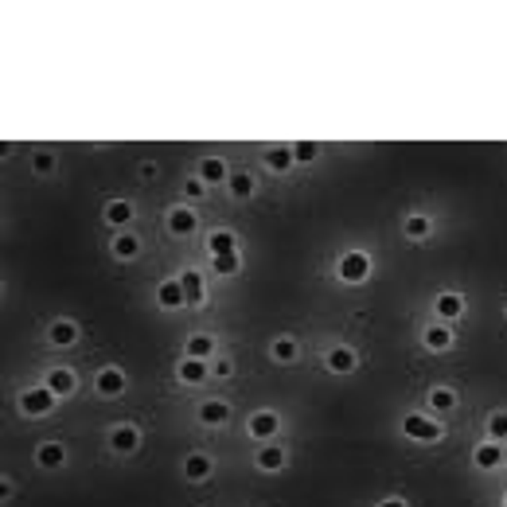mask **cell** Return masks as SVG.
Segmentation results:
<instances>
[{
    "label": "cell",
    "mask_w": 507,
    "mask_h": 507,
    "mask_svg": "<svg viewBox=\"0 0 507 507\" xmlns=\"http://www.w3.org/2000/svg\"><path fill=\"white\" fill-rule=\"evenodd\" d=\"M434 309H437V317H441L445 324H449V320H461V312H464V297H461V293H441V297H437Z\"/></svg>",
    "instance_id": "cell-16"
},
{
    "label": "cell",
    "mask_w": 507,
    "mask_h": 507,
    "mask_svg": "<svg viewBox=\"0 0 507 507\" xmlns=\"http://www.w3.org/2000/svg\"><path fill=\"white\" fill-rule=\"evenodd\" d=\"M47 339H51L55 347H71L74 339H78V324H74V320H51Z\"/></svg>",
    "instance_id": "cell-13"
},
{
    "label": "cell",
    "mask_w": 507,
    "mask_h": 507,
    "mask_svg": "<svg viewBox=\"0 0 507 507\" xmlns=\"http://www.w3.org/2000/svg\"><path fill=\"white\" fill-rule=\"evenodd\" d=\"M270 355H273L277 363H293V359H297V339H293V336H281V339H273Z\"/></svg>",
    "instance_id": "cell-26"
},
{
    "label": "cell",
    "mask_w": 507,
    "mask_h": 507,
    "mask_svg": "<svg viewBox=\"0 0 507 507\" xmlns=\"http://www.w3.org/2000/svg\"><path fill=\"white\" fill-rule=\"evenodd\" d=\"M355 367H359V355H355L352 347H332L328 352V371L332 375H352Z\"/></svg>",
    "instance_id": "cell-9"
},
{
    "label": "cell",
    "mask_w": 507,
    "mask_h": 507,
    "mask_svg": "<svg viewBox=\"0 0 507 507\" xmlns=\"http://www.w3.org/2000/svg\"><path fill=\"white\" fill-rule=\"evenodd\" d=\"M140 445V429L137 426H113L110 429V449L113 453H137Z\"/></svg>",
    "instance_id": "cell-7"
},
{
    "label": "cell",
    "mask_w": 507,
    "mask_h": 507,
    "mask_svg": "<svg viewBox=\"0 0 507 507\" xmlns=\"http://www.w3.org/2000/svg\"><path fill=\"white\" fill-rule=\"evenodd\" d=\"M285 461H289L285 445H262V449H257V468H262V472H281V468H285Z\"/></svg>",
    "instance_id": "cell-11"
},
{
    "label": "cell",
    "mask_w": 507,
    "mask_h": 507,
    "mask_svg": "<svg viewBox=\"0 0 507 507\" xmlns=\"http://www.w3.org/2000/svg\"><path fill=\"white\" fill-rule=\"evenodd\" d=\"M379 507H406V500H398V496H390V500H382Z\"/></svg>",
    "instance_id": "cell-37"
},
{
    "label": "cell",
    "mask_w": 507,
    "mask_h": 507,
    "mask_svg": "<svg viewBox=\"0 0 507 507\" xmlns=\"http://www.w3.org/2000/svg\"><path fill=\"white\" fill-rule=\"evenodd\" d=\"M31 168H36L39 176H47V172L55 168V153H36V160H31Z\"/></svg>",
    "instance_id": "cell-34"
},
{
    "label": "cell",
    "mask_w": 507,
    "mask_h": 507,
    "mask_svg": "<svg viewBox=\"0 0 507 507\" xmlns=\"http://www.w3.org/2000/svg\"><path fill=\"white\" fill-rule=\"evenodd\" d=\"M426 347H429V352H449V347H453V332H449V324H434V328H426Z\"/></svg>",
    "instance_id": "cell-21"
},
{
    "label": "cell",
    "mask_w": 507,
    "mask_h": 507,
    "mask_svg": "<svg viewBox=\"0 0 507 507\" xmlns=\"http://www.w3.org/2000/svg\"><path fill=\"white\" fill-rule=\"evenodd\" d=\"M47 390H51L55 398H66V394H74V386H78V379H74V371H66V367H55V371H47V382H43Z\"/></svg>",
    "instance_id": "cell-8"
},
{
    "label": "cell",
    "mask_w": 507,
    "mask_h": 507,
    "mask_svg": "<svg viewBox=\"0 0 507 507\" xmlns=\"http://www.w3.org/2000/svg\"><path fill=\"white\" fill-rule=\"evenodd\" d=\"M246 429H250V437H257V441H270V437L281 429V418L273 410H257L254 418L246 421Z\"/></svg>",
    "instance_id": "cell-4"
},
{
    "label": "cell",
    "mask_w": 507,
    "mask_h": 507,
    "mask_svg": "<svg viewBox=\"0 0 507 507\" xmlns=\"http://www.w3.org/2000/svg\"><path fill=\"white\" fill-rule=\"evenodd\" d=\"M137 254H140V238L129 235V230H121V235L113 238V257H121V262H133Z\"/></svg>",
    "instance_id": "cell-20"
},
{
    "label": "cell",
    "mask_w": 507,
    "mask_h": 507,
    "mask_svg": "<svg viewBox=\"0 0 507 507\" xmlns=\"http://www.w3.org/2000/svg\"><path fill=\"white\" fill-rule=\"evenodd\" d=\"M207 246H211V254L219 257V254H235V235H230V230H215L211 238H207Z\"/></svg>",
    "instance_id": "cell-28"
},
{
    "label": "cell",
    "mask_w": 507,
    "mask_h": 507,
    "mask_svg": "<svg viewBox=\"0 0 507 507\" xmlns=\"http://www.w3.org/2000/svg\"><path fill=\"white\" fill-rule=\"evenodd\" d=\"M184 476H188V480H207V476H211V456L191 453L188 461H184Z\"/></svg>",
    "instance_id": "cell-24"
},
{
    "label": "cell",
    "mask_w": 507,
    "mask_h": 507,
    "mask_svg": "<svg viewBox=\"0 0 507 507\" xmlns=\"http://www.w3.org/2000/svg\"><path fill=\"white\" fill-rule=\"evenodd\" d=\"M429 230H434V222H429L426 215H410V219H406V235L410 238H426Z\"/></svg>",
    "instance_id": "cell-32"
},
{
    "label": "cell",
    "mask_w": 507,
    "mask_h": 507,
    "mask_svg": "<svg viewBox=\"0 0 507 507\" xmlns=\"http://www.w3.org/2000/svg\"><path fill=\"white\" fill-rule=\"evenodd\" d=\"M36 464H39V468H47V472L63 468V464H66V445L63 441H43L36 449Z\"/></svg>",
    "instance_id": "cell-6"
},
{
    "label": "cell",
    "mask_w": 507,
    "mask_h": 507,
    "mask_svg": "<svg viewBox=\"0 0 507 507\" xmlns=\"http://www.w3.org/2000/svg\"><path fill=\"white\" fill-rule=\"evenodd\" d=\"M488 437L507 441V414H492V418H488Z\"/></svg>",
    "instance_id": "cell-33"
},
{
    "label": "cell",
    "mask_w": 507,
    "mask_h": 507,
    "mask_svg": "<svg viewBox=\"0 0 507 507\" xmlns=\"http://www.w3.org/2000/svg\"><path fill=\"white\" fill-rule=\"evenodd\" d=\"M203 180H188V184H184V195H191V199H199V195H203Z\"/></svg>",
    "instance_id": "cell-36"
},
{
    "label": "cell",
    "mask_w": 507,
    "mask_h": 507,
    "mask_svg": "<svg viewBox=\"0 0 507 507\" xmlns=\"http://www.w3.org/2000/svg\"><path fill=\"white\" fill-rule=\"evenodd\" d=\"M227 191L235 199H250L254 195V176H246V172H230V176H227Z\"/></svg>",
    "instance_id": "cell-25"
},
{
    "label": "cell",
    "mask_w": 507,
    "mask_h": 507,
    "mask_svg": "<svg viewBox=\"0 0 507 507\" xmlns=\"http://www.w3.org/2000/svg\"><path fill=\"white\" fill-rule=\"evenodd\" d=\"M265 164H270L273 172H289L293 168V148H270V153H265Z\"/></svg>",
    "instance_id": "cell-27"
},
{
    "label": "cell",
    "mask_w": 507,
    "mask_h": 507,
    "mask_svg": "<svg viewBox=\"0 0 507 507\" xmlns=\"http://www.w3.org/2000/svg\"><path fill=\"white\" fill-rule=\"evenodd\" d=\"M20 410L28 414V418H47V414L55 410V394L39 382V386H31V390L20 394Z\"/></svg>",
    "instance_id": "cell-2"
},
{
    "label": "cell",
    "mask_w": 507,
    "mask_h": 507,
    "mask_svg": "<svg viewBox=\"0 0 507 507\" xmlns=\"http://www.w3.org/2000/svg\"><path fill=\"white\" fill-rule=\"evenodd\" d=\"M195 227H199V219H195V211H191V207H172V211H168V230H172V235L184 238Z\"/></svg>",
    "instance_id": "cell-12"
},
{
    "label": "cell",
    "mask_w": 507,
    "mask_h": 507,
    "mask_svg": "<svg viewBox=\"0 0 507 507\" xmlns=\"http://www.w3.org/2000/svg\"><path fill=\"white\" fill-rule=\"evenodd\" d=\"M402 434L410 437V441L434 445V441H441V437H445V426H437V421L426 418V414H406V418H402Z\"/></svg>",
    "instance_id": "cell-1"
},
{
    "label": "cell",
    "mask_w": 507,
    "mask_h": 507,
    "mask_svg": "<svg viewBox=\"0 0 507 507\" xmlns=\"http://www.w3.org/2000/svg\"><path fill=\"white\" fill-rule=\"evenodd\" d=\"M289 148H293V160L297 164H312L320 156V148L312 145V140H297V145H289Z\"/></svg>",
    "instance_id": "cell-31"
},
{
    "label": "cell",
    "mask_w": 507,
    "mask_h": 507,
    "mask_svg": "<svg viewBox=\"0 0 507 507\" xmlns=\"http://www.w3.org/2000/svg\"><path fill=\"white\" fill-rule=\"evenodd\" d=\"M94 386H98V394H102V398H118L121 390H126V371H121V367H102V371H98V379H94Z\"/></svg>",
    "instance_id": "cell-5"
},
{
    "label": "cell",
    "mask_w": 507,
    "mask_h": 507,
    "mask_svg": "<svg viewBox=\"0 0 507 507\" xmlns=\"http://www.w3.org/2000/svg\"><path fill=\"white\" fill-rule=\"evenodd\" d=\"M503 464V445L488 441V445H476V468H500Z\"/></svg>",
    "instance_id": "cell-22"
},
{
    "label": "cell",
    "mask_w": 507,
    "mask_h": 507,
    "mask_svg": "<svg viewBox=\"0 0 507 507\" xmlns=\"http://www.w3.org/2000/svg\"><path fill=\"white\" fill-rule=\"evenodd\" d=\"M339 277L347 281V285H359V281L371 277V254L363 250H347L339 257Z\"/></svg>",
    "instance_id": "cell-3"
},
{
    "label": "cell",
    "mask_w": 507,
    "mask_h": 507,
    "mask_svg": "<svg viewBox=\"0 0 507 507\" xmlns=\"http://www.w3.org/2000/svg\"><path fill=\"white\" fill-rule=\"evenodd\" d=\"M156 301H160V309H184V304H188V293H184V285H180V277H176V281H160V289H156Z\"/></svg>",
    "instance_id": "cell-10"
},
{
    "label": "cell",
    "mask_w": 507,
    "mask_h": 507,
    "mask_svg": "<svg viewBox=\"0 0 507 507\" xmlns=\"http://www.w3.org/2000/svg\"><path fill=\"white\" fill-rule=\"evenodd\" d=\"M503 464H507V445H503Z\"/></svg>",
    "instance_id": "cell-38"
},
{
    "label": "cell",
    "mask_w": 507,
    "mask_h": 507,
    "mask_svg": "<svg viewBox=\"0 0 507 507\" xmlns=\"http://www.w3.org/2000/svg\"><path fill=\"white\" fill-rule=\"evenodd\" d=\"M106 222H110V227H129L133 222V203L129 199H110V203H106Z\"/></svg>",
    "instance_id": "cell-18"
},
{
    "label": "cell",
    "mask_w": 507,
    "mask_h": 507,
    "mask_svg": "<svg viewBox=\"0 0 507 507\" xmlns=\"http://www.w3.org/2000/svg\"><path fill=\"white\" fill-rule=\"evenodd\" d=\"M429 406H434V414H453L456 410V390L434 386V390H429Z\"/></svg>",
    "instance_id": "cell-23"
},
{
    "label": "cell",
    "mask_w": 507,
    "mask_h": 507,
    "mask_svg": "<svg viewBox=\"0 0 507 507\" xmlns=\"http://www.w3.org/2000/svg\"><path fill=\"white\" fill-rule=\"evenodd\" d=\"M227 418H230V406L219 402V398H207V402L199 406V421H203V426H222Z\"/></svg>",
    "instance_id": "cell-15"
},
{
    "label": "cell",
    "mask_w": 507,
    "mask_h": 507,
    "mask_svg": "<svg viewBox=\"0 0 507 507\" xmlns=\"http://www.w3.org/2000/svg\"><path fill=\"white\" fill-rule=\"evenodd\" d=\"M176 375H180V382H191V386H195V382H207V379H211V367H207L203 359H191V355H188V359L176 367Z\"/></svg>",
    "instance_id": "cell-14"
},
{
    "label": "cell",
    "mask_w": 507,
    "mask_h": 507,
    "mask_svg": "<svg viewBox=\"0 0 507 507\" xmlns=\"http://www.w3.org/2000/svg\"><path fill=\"white\" fill-rule=\"evenodd\" d=\"M188 355H191V359H211V355H215V339L211 336H191L188 339Z\"/></svg>",
    "instance_id": "cell-29"
},
{
    "label": "cell",
    "mask_w": 507,
    "mask_h": 507,
    "mask_svg": "<svg viewBox=\"0 0 507 507\" xmlns=\"http://www.w3.org/2000/svg\"><path fill=\"white\" fill-rule=\"evenodd\" d=\"M503 507H507V500H503Z\"/></svg>",
    "instance_id": "cell-39"
},
{
    "label": "cell",
    "mask_w": 507,
    "mask_h": 507,
    "mask_svg": "<svg viewBox=\"0 0 507 507\" xmlns=\"http://www.w3.org/2000/svg\"><path fill=\"white\" fill-rule=\"evenodd\" d=\"M180 285H184V293H188V304H203L207 301V289H203V277H199L195 270H188V273H180Z\"/></svg>",
    "instance_id": "cell-19"
},
{
    "label": "cell",
    "mask_w": 507,
    "mask_h": 507,
    "mask_svg": "<svg viewBox=\"0 0 507 507\" xmlns=\"http://www.w3.org/2000/svg\"><path fill=\"white\" fill-rule=\"evenodd\" d=\"M230 371H235V363H230V359H215L211 363V375L215 379H230Z\"/></svg>",
    "instance_id": "cell-35"
},
{
    "label": "cell",
    "mask_w": 507,
    "mask_h": 507,
    "mask_svg": "<svg viewBox=\"0 0 507 507\" xmlns=\"http://www.w3.org/2000/svg\"><path fill=\"white\" fill-rule=\"evenodd\" d=\"M227 164L219 160V156H207V160H199V180L203 184H227Z\"/></svg>",
    "instance_id": "cell-17"
},
{
    "label": "cell",
    "mask_w": 507,
    "mask_h": 507,
    "mask_svg": "<svg viewBox=\"0 0 507 507\" xmlns=\"http://www.w3.org/2000/svg\"><path fill=\"white\" fill-rule=\"evenodd\" d=\"M211 265H215V273H219V277H235V273L242 270L238 254H219V257H211Z\"/></svg>",
    "instance_id": "cell-30"
}]
</instances>
